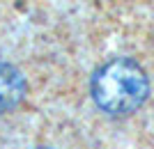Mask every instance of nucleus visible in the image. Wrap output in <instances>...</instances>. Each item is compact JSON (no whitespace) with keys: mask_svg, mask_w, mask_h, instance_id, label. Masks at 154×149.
<instances>
[{"mask_svg":"<svg viewBox=\"0 0 154 149\" xmlns=\"http://www.w3.org/2000/svg\"><path fill=\"white\" fill-rule=\"evenodd\" d=\"M92 97L108 115H129L147 97V76L134 60L115 58L94 73Z\"/></svg>","mask_w":154,"mask_h":149,"instance_id":"obj_1","label":"nucleus"},{"mask_svg":"<svg viewBox=\"0 0 154 149\" xmlns=\"http://www.w3.org/2000/svg\"><path fill=\"white\" fill-rule=\"evenodd\" d=\"M39 149H46V147H39Z\"/></svg>","mask_w":154,"mask_h":149,"instance_id":"obj_3","label":"nucleus"},{"mask_svg":"<svg viewBox=\"0 0 154 149\" xmlns=\"http://www.w3.org/2000/svg\"><path fill=\"white\" fill-rule=\"evenodd\" d=\"M26 94V80L12 64L0 62V112L12 110Z\"/></svg>","mask_w":154,"mask_h":149,"instance_id":"obj_2","label":"nucleus"}]
</instances>
